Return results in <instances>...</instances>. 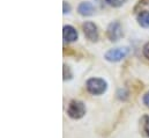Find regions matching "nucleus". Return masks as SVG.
I'll return each mask as SVG.
<instances>
[{
	"label": "nucleus",
	"mask_w": 149,
	"mask_h": 138,
	"mask_svg": "<svg viewBox=\"0 0 149 138\" xmlns=\"http://www.w3.org/2000/svg\"><path fill=\"white\" fill-rule=\"evenodd\" d=\"M107 36L109 37V39L112 42H117L123 36V28H121V25L117 21L111 22L109 26H108V29H107Z\"/></svg>",
	"instance_id": "4"
},
{
	"label": "nucleus",
	"mask_w": 149,
	"mask_h": 138,
	"mask_svg": "<svg viewBox=\"0 0 149 138\" xmlns=\"http://www.w3.org/2000/svg\"><path fill=\"white\" fill-rule=\"evenodd\" d=\"M138 23L143 27V28H149V11H141L138 16H136Z\"/></svg>",
	"instance_id": "8"
},
{
	"label": "nucleus",
	"mask_w": 149,
	"mask_h": 138,
	"mask_svg": "<svg viewBox=\"0 0 149 138\" xmlns=\"http://www.w3.org/2000/svg\"><path fill=\"white\" fill-rule=\"evenodd\" d=\"M143 104H146L147 107H149V92H147L143 96Z\"/></svg>",
	"instance_id": "14"
},
{
	"label": "nucleus",
	"mask_w": 149,
	"mask_h": 138,
	"mask_svg": "<svg viewBox=\"0 0 149 138\" xmlns=\"http://www.w3.org/2000/svg\"><path fill=\"white\" fill-rule=\"evenodd\" d=\"M71 78H72V73L70 71V68L67 65H64V80H67Z\"/></svg>",
	"instance_id": "11"
},
{
	"label": "nucleus",
	"mask_w": 149,
	"mask_h": 138,
	"mask_svg": "<svg viewBox=\"0 0 149 138\" xmlns=\"http://www.w3.org/2000/svg\"><path fill=\"white\" fill-rule=\"evenodd\" d=\"M70 11H71V6H70L66 1H64V14L70 13Z\"/></svg>",
	"instance_id": "13"
},
{
	"label": "nucleus",
	"mask_w": 149,
	"mask_h": 138,
	"mask_svg": "<svg viewBox=\"0 0 149 138\" xmlns=\"http://www.w3.org/2000/svg\"><path fill=\"white\" fill-rule=\"evenodd\" d=\"M82 29H83V33L84 36L91 41V42H96L98 39V30H97V27L95 23L93 22H84L83 26H82Z\"/></svg>",
	"instance_id": "5"
},
{
	"label": "nucleus",
	"mask_w": 149,
	"mask_h": 138,
	"mask_svg": "<svg viewBox=\"0 0 149 138\" xmlns=\"http://www.w3.org/2000/svg\"><path fill=\"white\" fill-rule=\"evenodd\" d=\"M108 88V84L104 79L101 78H90L87 81V89L89 93L94 95H101L103 94Z\"/></svg>",
	"instance_id": "1"
},
{
	"label": "nucleus",
	"mask_w": 149,
	"mask_h": 138,
	"mask_svg": "<svg viewBox=\"0 0 149 138\" xmlns=\"http://www.w3.org/2000/svg\"><path fill=\"white\" fill-rule=\"evenodd\" d=\"M141 129H142L143 134L147 137H149V116L147 115L142 116V118H141Z\"/></svg>",
	"instance_id": "9"
},
{
	"label": "nucleus",
	"mask_w": 149,
	"mask_h": 138,
	"mask_svg": "<svg viewBox=\"0 0 149 138\" xmlns=\"http://www.w3.org/2000/svg\"><path fill=\"white\" fill-rule=\"evenodd\" d=\"M130 52L128 48H114V49H110L109 51L105 52L104 58L108 62H119L121 59H124Z\"/></svg>",
	"instance_id": "2"
},
{
	"label": "nucleus",
	"mask_w": 149,
	"mask_h": 138,
	"mask_svg": "<svg viewBox=\"0 0 149 138\" xmlns=\"http://www.w3.org/2000/svg\"><path fill=\"white\" fill-rule=\"evenodd\" d=\"M63 36H64L65 42H74L77 39V32L72 26H64Z\"/></svg>",
	"instance_id": "6"
},
{
	"label": "nucleus",
	"mask_w": 149,
	"mask_h": 138,
	"mask_svg": "<svg viewBox=\"0 0 149 138\" xmlns=\"http://www.w3.org/2000/svg\"><path fill=\"white\" fill-rule=\"evenodd\" d=\"M67 114L70 117L74 118V120H79L81 117L84 116L86 114V107L83 102L81 101H72L71 104H68V108H67Z\"/></svg>",
	"instance_id": "3"
},
{
	"label": "nucleus",
	"mask_w": 149,
	"mask_h": 138,
	"mask_svg": "<svg viewBox=\"0 0 149 138\" xmlns=\"http://www.w3.org/2000/svg\"><path fill=\"white\" fill-rule=\"evenodd\" d=\"M77 11H79V13H80L81 15H83V16H90V15L94 14V12H95V7L93 6L91 2L83 1V2H81V4L79 5Z\"/></svg>",
	"instance_id": "7"
},
{
	"label": "nucleus",
	"mask_w": 149,
	"mask_h": 138,
	"mask_svg": "<svg viewBox=\"0 0 149 138\" xmlns=\"http://www.w3.org/2000/svg\"><path fill=\"white\" fill-rule=\"evenodd\" d=\"M143 55H145V57L147 59H149V42L146 43L145 46H143Z\"/></svg>",
	"instance_id": "12"
},
{
	"label": "nucleus",
	"mask_w": 149,
	"mask_h": 138,
	"mask_svg": "<svg viewBox=\"0 0 149 138\" xmlns=\"http://www.w3.org/2000/svg\"><path fill=\"white\" fill-rule=\"evenodd\" d=\"M110 6L112 7H120V6H123L127 0H105Z\"/></svg>",
	"instance_id": "10"
}]
</instances>
